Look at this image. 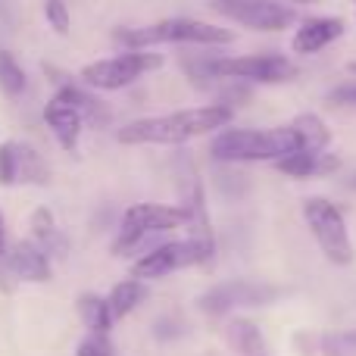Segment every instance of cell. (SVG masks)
<instances>
[{
    "instance_id": "1",
    "label": "cell",
    "mask_w": 356,
    "mask_h": 356,
    "mask_svg": "<svg viewBox=\"0 0 356 356\" xmlns=\"http://www.w3.org/2000/svg\"><path fill=\"white\" fill-rule=\"evenodd\" d=\"M234 119V110L225 104H207V106H191V110L166 113V116H147L135 119L125 129H119V144L129 147H141V144H160V147H178L194 138L213 135V131L228 129Z\"/></svg>"
},
{
    "instance_id": "2",
    "label": "cell",
    "mask_w": 356,
    "mask_h": 356,
    "mask_svg": "<svg viewBox=\"0 0 356 356\" xmlns=\"http://www.w3.org/2000/svg\"><path fill=\"white\" fill-rule=\"evenodd\" d=\"M113 41L125 50H150L160 44H197V47H222V44L234 41L232 29L222 25L203 22V19H188V16H175V19H163L154 25H141V29H116Z\"/></svg>"
},
{
    "instance_id": "3",
    "label": "cell",
    "mask_w": 356,
    "mask_h": 356,
    "mask_svg": "<svg viewBox=\"0 0 356 356\" xmlns=\"http://www.w3.org/2000/svg\"><path fill=\"white\" fill-rule=\"evenodd\" d=\"M300 150L291 125L282 129H222L209 144V156L219 163H275Z\"/></svg>"
},
{
    "instance_id": "4",
    "label": "cell",
    "mask_w": 356,
    "mask_h": 356,
    "mask_svg": "<svg viewBox=\"0 0 356 356\" xmlns=\"http://www.w3.org/2000/svg\"><path fill=\"white\" fill-rule=\"evenodd\" d=\"M188 225V209L169 207V203H135L122 213V225L113 241V253L116 257H131L138 247L147 244V238L163 232H175V228Z\"/></svg>"
},
{
    "instance_id": "5",
    "label": "cell",
    "mask_w": 356,
    "mask_h": 356,
    "mask_svg": "<svg viewBox=\"0 0 356 356\" xmlns=\"http://www.w3.org/2000/svg\"><path fill=\"white\" fill-rule=\"evenodd\" d=\"M213 79L250 81V85H282L297 79V66L284 54H247V56H219L207 60Z\"/></svg>"
},
{
    "instance_id": "6",
    "label": "cell",
    "mask_w": 356,
    "mask_h": 356,
    "mask_svg": "<svg viewBox=\"0 0 356 356\" xmlns=\"http://www.w3.org/2000/svg\"><path fill=\"white\" fill-rule=\"evenodd\" d=\"M163 66L160 54L150 50H125V54L106 56V60L88 63L79 72V79L94 91H122V88L135 85L138 79H144L147 72H156Z\"/></svg>"
},
{
    "instance_id": "7",
    "label": "cell",
    "mask_w": 356,
    "mask_h": 356,
    "mask_svg": "<svg viewBox=\"0 0 356 356\" xmlns=\"http://www.w3.org/2000/svg\"><path fill=\"white\" fill-rule=\"evenodd\" d=\"M303 219H307L309 232H313L316 244L322 247L328 263L334 266H350L353 263V244L350 232H347L344 213L325 197H309L303 203Z\"/></svg>"
},
{
    "instance_id": "8",
    "label": "cell",
    "mask_w": 356,
    "mask_h": 356,
    "mask_svg": "<svg viewBox=\"0 0 356 356\" xmlns=\"http://www.w3.org/2000/svg\"><path fill=\"white\" fill-rule=\"evenodd\" d=\"M213 253H216V247L203 244V241H194V238L156 244L131 263V278H141V282H147V278H166L178 269H188V266L209 263Z\"/></svg>"
},
{
    "instance_id": "9",
    "label": "cell",
    "mask_w": 356,
    "mask_h": 356,
    "mask_svg": "<svg viewBox=\"0 0 356 356\" xmlns=\"http://www.w3.org/2000/svg\"><path fill=\"white\" fill-rule=\"evenodd\" d=\"M47 181H50L47 160L29 141H16V138L0 141V184L3 188H16V184L44 188Z\"/></svg>"
},
{
    "instance_id": "10",
    "label": "cell",
    "mask_w": 356,
    "mask_h": 356,
    "mask_svg": "<svg viewBox=\"0 0 356 356\" xmlns=\"http://www.w3.org/2000/svg\"><path fill=\"white\" fill-rule=\"evenodd\" d=\"M282 294L278 288L263 282H250V278H234V282L216 284L200 297V309L207 316H225L238 307H269L275 297Z\"/></svg>"
},
{
    "instance_id": "11",
    "label": "cell",
    "mask_w": 356,
    "mask_h": 356,
    "mask_svg": "<svg viewBox=\"0 0 356 356\" xmlns=\"http://www.w3.org/2000/svg\"><path fill=\"white\" fill-rule=\"evenodd\" d=\"M232 19L250 31H284L297 22V10L278 0H247Z\"/></svg>"
},
{
    "instance_id": "12",
    "label": "cell",
    "mask_w": 356,
    "mask_h": 356,
    "mask_svg": "<svg viewBox=\"0 0 356 356\" xmlns=\"http://www.w3.org/2000/svg\"><path fill=\"white\" fill-rule=\"evenodd\" d=\"M44 122H47L50 135L56 138V144H60L63 150L72 154V150L79 147L81 131H85V119H81V113L75 110L69 100H63L60 94H54V97L44 104Z\"/></svg>"
},
{
    "instance_id": "13",
    "label": "cell",
    "mask_w": 356,
    "mask_h": 356,
    "mask_svg": "<svg viewBox=\"0 0 356 356\" xmlns=\"http://www.w3.org/2000/svg\"><path fill=\"white\" fill-rule=\"evenodd\" d=\"M10 263H13V275H16V282L41 284V282H50V275H54V263H50V257L44 253V247L35 244L31 238L13 241Z\"/></svg>"
},
{
    "instance_id": "14",
    "label": "cell",
    "mask_w": 356,
    "mask_h": 356,
    "mask_svg": "<svg viewBox=\"0 0 356 356\" xmlns=\"http://www.w3.org/2000/svg\"><path fill=\"white\" fill-rule=\"evenodd\" d=\"M341 35H344V19H338V16H313V19H307V22L297 29L291 47H294V54L309 56V54L325 50L328 44L338 41Z\"/></svg>"
},
{
    "instance_id": "15",
    "label": "cell",
    "mask_w": 356,
    "mask_h": 356,
    "mask_svg": "<svg viewBox=\"0 0 356 356\" xmlns=\"http://www.w3.org/2000/svg\"><path fill=\"white\" fill-rule=\"evenodd\" d=\"M29 228H31V241L41 244L50 259H63L69 253V241H66V234L60 232V225L54 222L50 209H44V207L35 209L29 219Z\"/></svg>"
},
{
    "instance_id": "16",
    "label": "cell",
    "mask_w": 356,
    "mask_h": 356,
    "mask_svg": "<svg viewBox=\"0 0 356 356\" xmlns=\"http://www.w3.org/2000/svg\"><path fill=\"white\" fill-rule=\"evenodd\" d=\"M147 294H150L147 282H141V278H125V282L113 284V291L106 294L113 319H125V316H131L144 300H147Z\"/></svg>"
},
{
    "instance_id": "17",
    "label": "cell",
    "mask_w": 356,
    "mask_h": 356,
    "mask_svg": "<svg viewBox=\"0 0 356 356\" xmlns=\"http://www.w3.org/2000/svg\"><path fill=\"white\" fill-rule=\"evenodd\" d=\"M291 131H294L300 150H309V154H322V150H328V144H332V131H328V125L322 122L316 113H300V116L291 122Z\"/></svg>"
},
{
    "instance_id": "18",
    "label": "cell",
    "mask_w": 356,
    "mask_h": 356,
    "mask_svg": "<svg viewBox=\"0 0 356 356\" xmlns=\"http://www.w3.org/2000/svg\"><path fill=\"white\" fill-rule=\"evenodd\" d=\"M60 94L63 100H69V104L75 106V110L81 113V119H85V125H106L110 122V110H106L104 104H100L94 94H88L85 88L79 85H60Z\"/></svg>"
},
{
    "instance_id": "19",
    "label": "cell",
    "mask_w": 356,
    "mask_h": 356,
    "mask_svg": "<svg viewBox=\"0 0 356 356\" xmlns=\"http://www.w3.org/2000/svg\"><path fill=\"white\" fill-rule=\"evenodd\" d=\"M222 338H225V344L241 356L263 353V334H259V328L253 325L250 319H232L225 325V332H222Z\"/></svg>"
},
{
    "instance_id": "20",
    "label": "cell",
    "mask_w": 356,
    "mask_h": 356,
    "mask_svg": "<svg viewBox=\"0 0 356 356\" xmlns=\"http://www.w3.org/2000/svg\"><path fill=\"white\" fill-rule=\"evenodd\" d=\"M75 309H79V319L85 322L88 332H100V334H110L113 328V313H110V303H106V297L100 294H81L79 303H75Z\"/></svg>"
},
{
    "instance_id": "21",
    "label": "cell",
    "mask_w": 356,
    "mask_h": 356,
    "mask_svg": "<svg viewBox=\"0 0 356 356\" xmlns=\"http://www.w3.org/2000/svg\"><path fill=\"white\" fill-rule=\"evenodd\" d=\"M25 88H29V75H25L22 63H19L10 50H0V94L16 100Z\"/></svg>"
},
{
    "instance_id": "22",
    "label": "cell",
    "mask_w": 356,
    "mask_h": 356,
    "mask_svg": "<svg viewBox=\"0 0 356 356\" xmlns=\"http://www.w3.org/2000/svg\"><path fill=\"white\" fill-rule=\"evenodd\" d=\"M278 172L291 175V178H313L319 175V154H309V150H294V154L275 160Z\"/></svg>"
},
{
    "instance_id": "23",
    "label": "cell",
    "mask_w": 356,
    "mask_h": 356,
    "mask_svg": "<svg viewBox=\"0 0 356 356\" xmlns=\"http://www.w3.org/2000/svg\"><path fill=\"white\" fill-rule=\"evenodd\" d=\"M10 247H13V241L6 238V222H3V213H0V294H13L19 284L16 275H13Z\"/></svg>"
},
{
    "instance_id": "24",
    "label": "cell",
    "mask_w": 356,
    "mask_h": 356,
    "mask_svg": "<svg viewBox=\"0 0 356 356\" xmlns=\"http://www.w3.org/2000/svg\"><path fill=\"white\" fill-rule=\"evenodd\" d=\"M44 16H47V25L56 35H69V29H72V13H69L66 0H44Z\"/></svg>"
},
{
    "instance_id": "25",
    "label": "cell",
    "mask_w": 356,
    "mask_h": 356,
    "mask_svg": "<svg viewBox=\"0 0 356 356\" xmlns=\"http://www.w3.org/2000/svg\"><path fill=\"white\" fill-rule=\"evenodd\" d=\"M75 356H113V341H110V334L88 332L85 338L79 341V350H75Z\"/></svg>"
},
{
    "instance_id": "26",
    "label": "cell",
    "mask_w": 356,
    "mask_h": 356,
    "mask_svg": "<svg viewBox=\"0 0 356 356\" xmlns=\"http://www.w3.org/2000/svg\"><path fill=\"white\" fill-rule=\"evenodd\" d=\"M328 100H334V104L356 106V85H344V88H338V91L328 94Z\"/></svg>"
},
{
    "instance_id": "27",
    "label": "cell",
    "mask_w": 356,
    "mask_h": 356,
    "mask_svg": "<svg viewBox=\"0 0 356 356\" xmlns=\"http://www.w3.org/2000/svg\"><path fill=\"white\" fill-rule=\"evenodd\" d=\"M344 184H347V188H350V191H356V172H353L350 178H347V181H344Z\"/></svg>"
},
{
    "instance_id": "28",
    "label": "cell",
    "mask_w": 356,
    "mask_h": 356,
    "mask_svg": "<svg viewBox=\"0 0 356 356\" xmlns=\"http://www.w3.org/2000/svg\"><path fill=\"white\" fill-rule=\"evenodd\" d=\"M288 3L294 6V3H319V0H288Z\"/></svg>"
},
{
    "instance_id": "29",
    "label": "cell",
    "mask_w": 356,
    "mask_h": 356,
    "mask_svg": "<svg viewBox=\"0 0 356 356\" xmlns=\"http://www.w3.org/2000/svg\"><path fill=\"white\" fill-rule=\"evenodd\" d=\"M347 72H350V75H356V60H353V63H347Z\"/></svg>"
},
{
    "instance_id": "30",
    "label": "cell",
    "mask_w": 356,
    "mask_h": 356,
    "mask_svg": "<svg viewBox=\"0 0 356 356\" xmlns=\"http://www.w3.org/2000/svg\"><path fill=\"white\" fill-rule=\"evenodd\" d=\"M347 341H350V344H356V332H350V334H347Z\"/></svg>"
},
{
    "instance_id": "31",
    "label": "cell",
    "mask_w": 356,
    "mask_h": 356,
    "mask_svg": "<svg viewBox=\"0 0 356 356\" xmlns=\"http://www.w3.org/2000/svg\"><path fill=\"white\" fill-rule=\"evenodd\" d=\"M325 356H341L338 350H332V347H328V350H325Z\"/></svg>"
},
{
    "instance_id": "32",
    "label": "cell",
    "mask_w": 356,
    "mask_h": 356,
    "mask_svg": "<svg viewBox=\"0 0 356 356\" xmlns=\"http://www.w3.org/2000/svg\"><path fill=\"white\" fill-rule=\"evenodd\" d=\"M353 3H356V0H353Z\"/></svg>"
}]
</instances>
